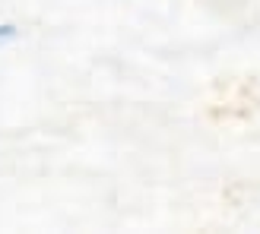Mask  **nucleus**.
Instances as JSON below:
<instances>
[{"label":"nucleus","mask_w":260,"mask_h":234,"mask_svg":"<svg viewBox=\"0 0 260 234\" xmlns=\"http://www.w3.org/2000/svg\"><path fill=\"white\" fill-rule=\"evenodd\" d=\"M13 38H16V25L4 22V25H0V45H4V42H13Z\"/></svg>","instance_id":"nucleus-1"}]
</instances>
